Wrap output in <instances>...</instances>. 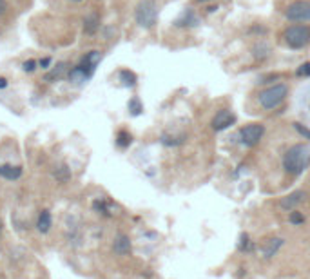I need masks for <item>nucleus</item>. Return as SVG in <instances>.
Returning <instances> with one entry per match:
<instances>
[{"instance_id":"nucleus-31","label":"nucleus","mask_w":310,"mask_h":279,"mask_svg":"<svg viewBox=\"0 0 310 279\" xmlns=\"http://www.w3.org/2000/svg\"><path fill=\"white\" fill-rule=\"evenodd\" d=\"M0 230H2V223H0Z\"/></svg>"},{"instance_id":"nucleus-18","label":"nucleus","mask_w":310,"mask_h":279,"mask_svg":"<svg viewBox=\"0 0 310 279\" xmlns=\"http://www.w3.org/2000/svg\"><path fill=\"white\" fill-rule=\"evenodd\" d=\"M288 221L292 225H303L305 216L301 212H298V210H294V212H290V216H288Z\"/></svg>"},{"instance_id":"nucleus-15","label":"nucleus","mask_w":310,"mask_h":279,"mask_svg":"<svg viewBox=\"0 0 310 279\" xmlns=\"http://www.w3.org/2000/svg\"><path fill=\"white\" fill-rule=\"evenodd\" d=\"M196 22H198L196 15L192 11H187L185 17H181L180 20L176 22V26H178V28H183V26H196Z\"/></svg>"},{"instance_id":"nucleus-2","label":"nucleus","mask_w":310,"mask_h":279,"mask_svg":"<svg viewBox=\"0 0 310 279\" xmlns=\"http://www.w3.org/2000/svg\"><path fill=\"white\" fill-rule=\"evenodd\" d=\"M287 95H288L287 84H276L261 91L260 95H258V102H260V105L263 107V109L272 111V109H276V107L287 98Z\"/></svg>"},{"instance_id":"nucleus-3","label":"nucleus","mask_w":310,"mask_h":279,"mask_svg":"<svg viewBox=\"0 0 310 279\" xmlns=\"http://www.w3.org/2000/svg\"><path fill=\"white\" fill-rule=\"evenodd\" d=\"M283 40L288 47L292 49H301L305 45L310 44V26L305 24H292L285 29L283 33Z\"/></svg>"},{"instance_id":"nucleus-10","label":"nucleus","mask_w":310,"mask_h":279,"mask_svg":"<svg viewBox=\"0 0 310 279\" xmlns=\"http://www.w3.org/2000/svg\"><path fill=\"white\" fill-rule=\"evenodd\" d=\"M100 29V15L96 11L89 13L84 20V33L85 35H95Z\"/></svg>"},{"instance_id":"nucleus-4","label":"nucleus","mask_w":310,"mask_h":279,"mask_svg":"<svg viewBox=\"0 0 310 279\" xmlns=\"http://www.w3.org/2000/svg\"><path fill=\"white\" fill-rule=\"evenodd\" d=\"M136 24L140 28L151 29L154 24H156V18H158V9H156V2L154 0H140L138 6H136L135 11Z\"/></svg>"},{"instance_id":"nucleus-9","label":"nucleus","mask_w":310,"mask_h":279,"mask_svg":"<svg viewBox=\"0 0 310 279\" xmlns=\"http://www.w3.org/2000/svg\"><path fill=\"white\" fill-rule=\"evenodd\" d=\"M113 250L118 254V256H127L131 252V240L129 236L125 234H118L114 238V243H113Z\"/></svg>"},{"instance_id":"nucleus-5","label":"nucleus","mask_w":310,"mask_h":279,"mask_svg":"<svg viewBox=\"0 0 310 279\" xmlns=\"http://www.w3.org/2000/svg\"><path fill=\"white\" fill-rule=\"evenodd\" d=\"M285 17L290 22H310V0H296L288 4L285 9Z\"/></svg>"},{"instance_id":"nucleus-13","label":"nucleus","mask_w":310,"mask_h":279,"mask_svg":"<svg viewBox=\"0 0 310 279\" xmlns=\"http://www.w3.org/2000/svg\"><path fill=\"white\" fill-rule=\"evenodd\" d=\"M51 225H53V218H51L49 210H42L38 216V221H36V229L42 232V234H47L51 230Z\"/></svg>"},{"instance_id":"nucleus-29","label":"nucleus","mask_w":310,"mask_h":279,"mask_svg":"<svg viewBox=\"0 0 310 279\" xmlns=\"http://www.w3.org/2000/svg\"><path fill=\"white\" fill-rule=\"evenodd\" d=\"M198 2H210V0H198Z\"/></svg>"},{"instance_id":"nucleus-6","label":"nucleus","mask_w":310,"mask_h":279,"mask_svg":"<svg viewBox=\"0 0 310 279\" xmlns=\"http://www.w3.org/2000/svg\"><path fill=\"white\" fill-rule=\"evenodd\" d=\"M265 136V127L261 123H248L240 131V138H241V143L247 147L258 145L261 140Z\"/></svg>"},{"instance_id":"nucleus-27","label":"nucleus","mask_w":310,"mask_h":279,"mask_svg":"<svg viewBox=\"0 0 310 279\" xmlns=\"http://www.w3.org/2000/svg\"><path fill=\"white\" fill-rule=\"evenodd\" d=\"M49 58H44V60H42V62H40V66H42V67H44V69H45V67H47V66H49Z\"/></svg>"},{"instance_id":"nucleus-8","label":"nucleus","mask_w":310,"mask_h":279,"mask_svg":"<svg viewBox=\"0 0 310 279\" xmlns=\"http://www.w3.org/2000/svg\"><path fill=\"white\" fill-rule=\"evenodd\" d=\"M305 198H307L305 190H294V192H290V194L285 196L281 200V209H285V210H296V207L299 203H303Z\"/></svg>"},{"instance_id":"nucleus-1","label":"nucleus","mask_w":310,"mask_h":279,"mask_svg":"<svg viewBox=\"0 0 310 279\" xmlns=\"http://www.w3.org/2000/svg\"><path fill=\"white\" fill-rule=\"evenodd\" d=\"M310 165V149L305 143L292 145L283 156V169L290 176H299Z\"/></svg>"},{"instance_id":"nucleus-19","label":"nucleus","mask_w":310,"mask_h":279,"mask_svg":"<svg viewBox=\"0 0 310 279\" xmlns=\"http://www.w3.org/2000/svg\"><path fill=\"white\" fill-rule=\"evenodd\" d=\"M250 248H254L252 241L248 240V234H245V232H243L241 241H240V250H250Z\"/></svg>"},{"instance_id":"nucleus-28","label":"nucleus","mask_w":310,"mask_h":279,"mask_svg":"<svg viewBox=\"0 0 310 279\" xmlns=\"http://www.w3.org/2000/svg\"><path fill=\"white\" fill-rule=\"evenodd\" d=\"M0 87H6V78H0Z\"/></svg>"},{"instance_id":"nucleus-30","label":"nucleus","mask_w":310,"mask_h":279,"mask_svg":"<svg viewBox=\"0 0 310 279\" xmlns=\"http://www.w3.org/2000/svg\"><path fill=\"white\" fill-rule=\"evenodd\" d=\"M73 2H82V0H73Z\"/></svg>"},{"instance_id":"nucleus-22","label":"nucleus","mask_w":310,"mask_h":279,"mask_svg":"<svg viewBox=\"0 0 310 279\" xmlns=\"http://www.w3.org/2000/svg\"><path fill=\"white\" fill-rule=\"evenodd\" d=\"M66 67H68V64H60V66H58L57 69H55V71H53V73L49 74V76H47V80H51V78H58V76H60V74H62L64 71H66Z\"/></svg>"},{"instance_id":"nucleus-23","label":"nucleus","mask_w":310,"mask_h":279,"mask_svg":"<svg viewBox=\"0 0 310 279\" xmlns=\"http://www.w3.org/2000/svg\"><path fill=\"white\" fill-rule=\"evenodd\" d=\"M296 74L298 76H310V62H307V64H303V66L299 67L298 71H296Z\"/></svg>"},{"instance_id":"nucleus-14","label":"nucleus","mask_w":310,"mask_h":279,"mask_svg":"<svg viewBox=\"0 0 310 279\" xmlns=\"http://www.w3.org/2000/svg\"><path fill=\"white\" fill-rule=\"evenodd\" d=\"M53 176H55L60 183H68L69 179H71V171L68 169V165H58V167H55V171H53Z\"/></svg>"},{"instance_id":"nucleus-11","label":"nucleus","mask_w":310,"mask_h":279,"mask_svg":"<svg viewBox=\"0 0 310 279\" xmlns=\"http://www.w3.org/2000/svg\"><path fill=\"white\" fill-rule=\"evenodd\" d=\"M0 176L9 179V181H15V179L22 176V167H18V165H0Z\"/></svg>"},{"instance_id":"nucleus-7","label":"nucleus","mask_w":310,"mask_h":279,"mask_svg":"<svg viewBox=\"0 0 310 279\" xmlns=\"http://www.w3.org/2000/svg\"><path fill=\"white\" fill-rule=\"evenodd\" d=\"M234 123H236V116H234L231 111H227V109L225 111H220L212 118V129H214V131L229 129L231 125H234Z\"/></svg>"},{"instance_id":"nucleus-24","label":"nucleus","mask_w":310,"mask_h":279,"mask_svg":"<svg viewBox=\"0 0 310 279\" xmlns=\"http://www.w3.org/2000/svg\"><path fill=\"white\" fill-rule=\"evenodd\" d=\"M93 207H95L96 210H100L102 214H109V212H107V207L103 205V203H102V201H98V200H96L95 203H93Z\"/></svg>"},{"instance_id":"nucleus-17","label":"nucleus","mask_w":310,"mask_h":279,"mask_svg":"<svg viewBox=\"0 0 310 279\" xmlns=\"http://www.w3.org/2000/svg\"><path fill=\"white\" fill-rule=\"evenodd\" d=\"M120 80L124 82V85L133 87V85L136 84V74L131 73V71H127V69H124V71H120Z\"/></svg>"},{"instance_id":"nucleus-26","label":"nucleus","mask_w":310,"mask_h":279,"mask_svg":"<svg viewBox=\"0 0 310 279\" xmlns=\"http://www.w3.org/2000/svg\"><path fill=\"white\" fill-rule=\"evenodd\" d=\"M7 9V2L6 0H0V15H4Z\"/></svg>"},{"instance_id":"nucleus-20","label":"nucleus","mask_w":310,"mask_h":279,"mask_svg":"<svg viewBox=\"0 0 310 279\" xmlns=\"http://www.w3.org/2000/svg\"><path fill=\"white\" fill-rule=\"evenodd\" d=\"M294 129H296V131H298V133L301 134V136H303V138L310 140V129H307V127H305L303 123L296 122V123H294Z\"/></svg>"},{"instance_id":"nucleus-21","label":"nucleus","mask_w":310,"mask_h":279,"mask_svg":"<svg viewBox=\"0 0 310 279\" xmlns=\"http://www.w3.org/2000/svg\"><path fill=\"white\" fill-rule=\"evenodd\" d=\"M129 111H131V114H140L141 112L140 102L136 100V98H133V100L129 102Z\"/></svg>"},{"instance_id":"nucleus-25","label":"nucleus","mask_w":310,"mask_h":279,"mask_svg":"<svg viewBox=\"0 0 310 279\" xmlns=\"http://www.w3.org/2000/svg\"><path fill=\"white\" fill-rule=\"evenodd\" d=\"M34 66H36V64H34V60L26 62V64H24V71H28V73H31V71H34Z\"/></svg>"},{"instance_id":"nucleus-12","label":"nucleus","mask_w":310,"mask_h":279,"mask_svg":"<svg viewBox=\"0 0 310 279\" xmlns=\"http://www.w3.org/2000/svg\"><path fill=\"white\" fill-rule=\"evenodd\" d=\"M281 246H283L281 238H272V240H269L265 243V246H263V257H267V259L274 257L276 256V252L279 250Z\"/></svg>"},{"instance_id":"nucleus-16","label":"nucleus","mask_w":310,"mask_h":279,"mask_svg":"<svg viewBox=\"0 0 310 279\" xmlns=\"http://www.w3.org/2000/svg\"><path fill=\"white\" fill-rule=\"evenodd\" d=\"M131 141H133V136H131L127 131H120L118 136H116V145L122 147V149H125V147L131 145Z\"/></svg>"}]
</instances>
